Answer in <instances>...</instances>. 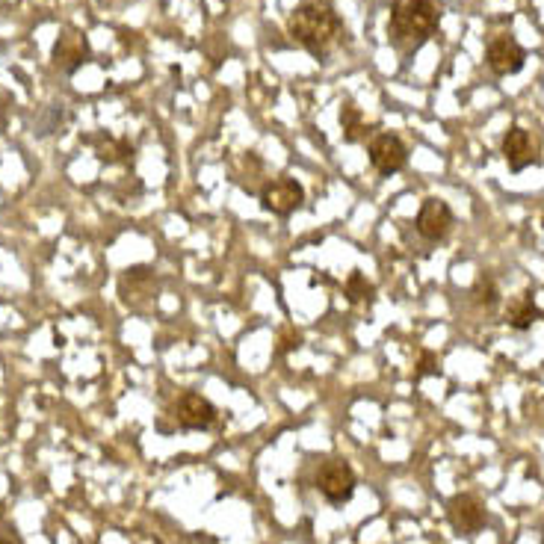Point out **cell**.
<instances>
[{
  "label": "cell",
  "mask_w": 544,
  "mask_h": 544,
  "mask_svg": "<svg viewBox=\"0 0 544 544\" xmlns=\"http://www.w3.org/2000/svg\"><path fill=\"white\" fill-rule=\"evenodd\" d=\"M367 154H370V166L385 178L403 172L408 163V145L397 134H376L370 139Z\"/></svg>",
  "instance_id": "52a82bcc"
},
{
  "label": "cell",
  "mask_w": 544,
  "mask_h": 544,
  "mask_svg": "<svg viewBox=\"0 0 544 544\" xmlns=\"http://www.w3.org/2000/svg\"><path fill=\"white\" fill-rule=\"evenodd\" d=\"M169 414H172L175 426H178V429H187V432L210 429V426L216 423V417H219L216 406H213L207 397L196 394V391H187V394H181V397L172 403Z\"/></svg>",
  "instance_id": "5b68a950"
},
{
  "label": "cell",
  "mask_w": 544,
  "mask_h": 544,
  "mask_svg": "<svg viewBox=\"0 0 544 544\" xmlns=\"http://www.w3.org/2000/svg\"><path fill=\"white\" fill-rule=\"evenodd\" d=\"M89 60V42L80 33H63L54 45V63L60 68H66L68 74L77 71Z\"/></svg>",
  "instance_id": "7c38bea8"
},
{
  "label": "cell",
  "mask_w": 544,
  "mask_h": 544,
  "mask_svg": "<svg viewBox=\"0 0 544 544\" xmlns=\"http://www.w3.org/2000/svg\"><path fill=\"white\" fill-rule=\"evenodd\" d=\"M453 222H456V216H453L450 204L444 202V199H435V196L423 199L420 210H417V216H414V228H417V234H420L426 243H441V240H447V234L453 231Z\"/></svg>",
  "instance_id": "8992f818"
},
{
  "label": "cell",
  "mask_w": 544,
  "mask_h": 544,
  "mask_svg": "<svg viewBox=\"0 0 544 544\" xmlns=\"http://www.w3.org/2000/svg\"><path fill=\"white\" fill-rule=\"evenodd\" d=\"M340 128H343V139L346 142H358V139L367 136V122H364L361 110L352 101H346L340 107Z\"/></svg>",
  "instance_id": "2e32d148"
},
{
  "label": "cell",
  "mask_w": 544,
  "mask_h": 544,
  "mask_svg": "<svg viewBox=\"0 0 544 544\" xmlns=\"http://www.w3.org/2000/svg\"><path fill=\"white\" fill-rule=\"evenodd\" d=\"M95 154H98V160H104V163H125V160L134 154V148H131V142H125V139L101 136V139H95Z\"/></svg>",
  "instance_id": "5bb4252c"
},
{
  "label": "cell",
  "mask_w": 544,
  "mask_h": 544,
  "mask_svg": "<svg viewBox=\"0 0 544 544\" xmlns=\"http://www.w3.org/2000/svg\"><path fill=\"white\" fill-rule=\"evenodd\" d=\"M503 157H506L512 172H524L527 166L539 163V145H536V139H533V134L527 128L512 125L503 134Z\"/></svg>",
  "instance_id": "8fae6325"
},
{
  "label": "cell",
  "mask_w": 544,
  "mask_h": 544,
  "mask_svg": "<svg viewBox=\"0 0 544 544\" xmlns=\"http://www.w3.org/2000/svg\"><path fill=\"white\" fill-rule=\"evenodd\" d=\"M373 293H376V287L367 281V275H361V272L355 270L349 278H346V299L352 302V305H358V302H370L373 299Z\"/></svg>",
  "instance_id": "e0dca14e"
},
{
  "label": "cell",
  "mask_w": 544,
  "mask_h": 544,
  "mask_svg": "<svg viewBox=\"0 0 544 544\" xmlns=\"http://www.w3.org/2000/svg\"><path fill=\"white\" fill-rule=\"evenodd\" d=\"M485 63L488 68L497 74V77H509V74H518L524 63H527V51H524V45L515 39V36H509V33H503V36H494L491 42H488V48H485Z\"/></svg>",
  "instance_id": "30bf717a"
},
{
  "label": "cell",
  "mask_w": 544,
  "mask_h": 544,
  "mask_svg": "<svg viewBox=\"0 0 544 544\" xmlns=\"http://www.w3.org/2000/svg\"><path fill=\"white\" fill-rule=\"evenodd\" d=\"M447 521L450 527L459 533V536H476L485 521H488V512H485V503L479 494H471V491H459L447 500Z\"/></svg>",
  "instance_id": "277c9868"
},
{
  "label": "cell",
  "mask_w": 544,
  "mask_h": 544,
  "mask_svg": "<svg viewBox=\"0 0 544 544\" xmlns=\"http://www.w3.org/2000/svg\"><path fill=\"white\" fill-rule=\"evenodd\" d=\"M417 376H441V361L435 352L423 349L420 352V364H417Z\"/></svg>",
  "instance_id": "ac0fdd59"
},
{
  "label": "cell",
  "mask_w": 544,
  "mask_h": 544,
  "mask_svg": "<svg viewBox=\"0 0 544 544\" xmlns=\"http://www.w3.org/2000/svg\"><path fill=\"white\" fill-rule=\"evenodd\" d=\"M471 296H474L476 305H479V308H485V311L497 308V305H500V287H497L494 275L479 272V275H476L474 287H471Z\"/></svg>",
  "instance_id": "9a60e30c"
},
{
  "label": "cell",
  "mask_w": 544,
  "mask_h": 544,
  "mask_svg": "<svg viewBox=\"0 0 544 544\" xmlns=\"http://www.w3.org/2000/svg\"><path fill=\"white\" fill-rule=\"evenodd\" d=\"M305 202V190L296 178H275L261 190V207L272 216H293Z\"/></svg>",
  "instance_id": "ba28073f"
},
{
  "label": "cell",
  "mask_w": 544,
  "mask_h": 544,
  "mask_svg": "<svg viewBox=\"0 0 544 544\" xmlns=\"http://www.w3.org/2000/svg\"><path fill=\"white\" fill-rule=\"evenodd\" d=\"M441 3L438 0H397L388 21V39L394 51L411 60L441 27Z\"/></svg>",
  "instance_id": "7a4b0ae2"
},
{
  "label": "cell",
  "mask_w": 544,
  "mask_h": 544,
  "mask_svg": "<svg viewBox=\"0 0 544 544\" xmlns=\"http://www.w3.org/2000/svg\"><path fill=\"white\" fill-rule=\"evenodd\" d=\"M314 482H317V491H320L332 506H343V503L352 500L355 485H358V476H355L349 462H343V459H326V462L320 465L317 476H314Z\"/></svg>",
  "instance_id": "3957f363"
},
{
  "label": "cell",
  "mask_w": 544,
  "mask_h": 544,
  "mask_svg": "<svg viewBox=\"0 0 544 544\" xmlns=\"http://www.w3.org/2000/svg\"><path fill=\"white\" fill-rule=\"evenodd\" d=\"M542 317V311H539V305L533 302V296L530 293H521V296H515L512 302H509V308H506V323L515 329V332H527V329H533V323Z\"/></svg>",
  "instance_id": "4fadbf2b"
},
{
  "label": "cell",
  "mask_w": 544,
  "mask_h": 544,
  "mask_svg": "<svg viewBox=\"0 0 544 544\" xmlns=\"http://www.w3.org/2000/svg\"><path fill=\"white\" fill-rule=\"evenodd\" d=\"M157 275L148 270V267H134L119 278V296L128 308L134 311H145L148 305L157 302Z\"/></svg>",
  "instance_id": "9c48e42d"
},
{
  "label": "cell",
  "mask_w": 544,
  "mask_h": 544,
  "mask_svg": "<svg viewBox=\"0 0 544 544\" xmlns=\"http://www.w3.org/2000/svg\"><path fill=\"white\" fill-rule=\"evenodd\" d=\"M287 33L290 39L305 48L311 57L326 60L335 45L343 39V21L338 18V12L329 3L320 0H305L299 3L290 18H287Z\"/></svg>",
  "instance_id": "6da1fadb"
},
{
  "label": "cell",
  "mask_w": 544,
  "mask_h": 544,
  "mask_svg": "<svg viewBox=\"0 0 544 544\" xmlns=\"http://www.w3.org/2000/svg\"><path fill=\"white\" fill-rule=\"evenodd\" d=\"M0 544H12V542H6V539H0Z\"/></svg>",
  "instance_id": "d6986e66"
}]
</instances>
